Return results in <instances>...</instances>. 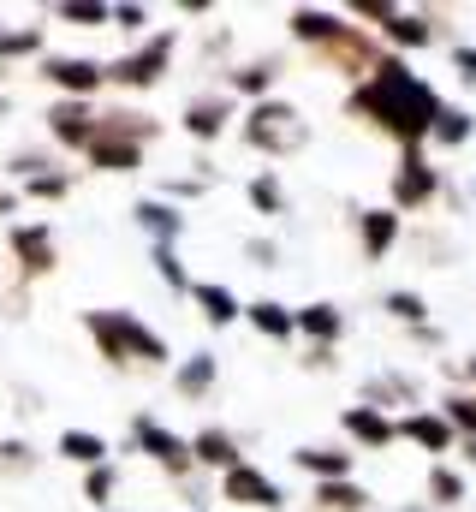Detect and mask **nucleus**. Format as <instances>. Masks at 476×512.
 I'll return each instance as SVG.
<instances>
[{
    "label": "nucleus",
    "mask_w": 476,
    "mask_h": 512,
    "mask_svg": "<svg viewBox=\"0 0 476 512\" xmlns=\"http://www.w3.org/2000/svg\"><path fill=\"white\" fill-rule=\"evenodd\" d=\"M441 108H447L441 90H435L429 78H417L411 60H399V54H387L375 78H363L357 90H346V114L363 120L369 131H381V137H393L399 155L435 143V120H441Z\"/></svg>",
    "instance_id": "obj_1"
},
{
    "label": "nucleus",
    "mask_w": 476,
    "mask_h": 512,
    "mask_svg": "<svg viewBox=\"0 0 476 512\" xmlns=\"http://www.w3.org/2000/svg\"><path fill=\"white\" fill-rule=\"evenodd\" d=\"M84 334H90V346H96V358L108 370H131V364L173 370L179 364L173 346H167V334H155L137 310H84Z\"/></svg>",
    "instance_id": "obj_2"
},
{
    "label": "nucleus",
    "mask_w": 476,
    "mask_h": 512,
    "mask_svg": "<svg viewBox=\"0 0 476 512\" xmlns=\"http://www.w3.org/2000/svg\"><path fill=\"white\" fill-rule=\"evenodd\" d=\"M238 143L250 155H268V161H286L298 149H310V120L298 102L286 96H268V102H250V114L238 120Z\"/></svg>",
    "instance_id": "obj_3"
},
{
    "label": "nucleus",
    "mask_w": 476,
    "mask_h": 512,
    "mask_svg": "<svg viewBox=\"0 0 476 512\" xmlns=\"http://www.w3.org/2000/svg\"><path fill=\"white\" fill-rule=\"evenodd\" d=\"M173 54H179V30L167 24V30L143 36L137 48H125V54H114V60H108V90L143 96V90L167 84V72H173Z\"/></svg>",
    "instance_id": "obj_4"
},
{
    "label": "nucleus",
    "mask_w": 476,
    "mask_h": 512,
    "mask_svg": "<svg viewBox=\"0 0 476 512\" xmlns=\"http://www.w3.org/2000/svg\"><path fill=\"white\" fill-rule=\"evenodd\" d=\"M131 453H143L161 477H173V483H191L197 477V459H191V435H179V429H167L155 411H131Z\"/></svg>",
    "instance_id": "obj_5"
},
{
    "label": "nucleus",
    "mask_w": 476,
    "mask_h": 512,
    "mask_svg": "<svg viewBox=\"0 0 476 512\" xmlns=\"http://www.w3.org/2000/svg\"><path fill=\"white\" fill-rule=\"evenodd\" d=\"M381 60H387V42L369 30V24H346L334 42H322L316 48V66L322 72H334V78H346V84H363V78H375L381 72Z\"/></svg>",
    "instance_id": "obj_6"
},
{
    "label": "nucleus",
    "mask_w": 476,
    "mask_h": 512,
    "mask_svg": "<svg viewBox=\"0 0 476 512\" xmlns=\"http://www.w3.org/2000/svg\"><path fill=\"white\" fill-rule=\"evenodd\" d=\"M441 191H447V173L429 161V149H405L399 167L387 173V209H399V215H423V209H435Z\"/></svg>",
    "instance_id": "obj_7"
},
{
    "label": "nucleus",
    "mask_w": 476,
    "mask_h": 512,
    "mask_svg": "<svg viewBox=\"0 0 476 512\" xmlns=\"http://www.w3.org/2000/svg\"><path fill=\"white\" fill-rule=\"evenodd\" d=\"M36 78L48 90L72 96V102H96L108 90V60H96V54H42L36 60Z\"/></svg>",
    "instance_id": "obj_8"
},
{
    "label": "nucleus",
    "mask_w": 476,
    "mask_h": 512,
    "mask_svg": "<svg viewBox=\"0 0 476 512\" xmlns=\"http://www.w3.org/2000/svg\"><path fill=\"white\" fill-rule=\"evenodd\" d=\"M42 131H48V143L66 155H90V143H96V131H102V108L96 102H72V96H54L48 102V114H42Z\"/></svg>",
    "instance_id": "obj_9"
},
{
    "label": "nucleus",
    "mask_w": 476,
    "mask_h": 512,
    "mask_svg": "<svg viewBox=\"0 0 476 512\" xmlns=\"http://www.w3.org/2000/svg\"><path fill=\"white\" fill-rule=\"evenodd\" d=\"M6 251H12V268L24 280H48L60 268V239L48 221H12L6 227Z\"/></svg>",
    "instance_id": "obj_10"
},
{
    "label": "nucleus",
    "mask_w": 476,
    "mask_h": 512,
    "mask_svg": "<svg viewBox=\"0 0 476 512\" xmlns=\"http://www.w3.org/2000/svg\"><path fill=\"white\" fill-rule=\"evenodd\" d=\"M441 30H447V24H441V12H435V6H393V18H387L375 36L387 42V54H399V60H405V54L435 48V42H441Z\"/></svg>",
    "instance_id": "obj_11"
},
{
    "label": "nucleus",
    "mask_w": 476,
    "mask_h": 512,
    "mask_svg": "<svg viewBox=\"0 0 476 512\" xmlns=\"http://www.w3.org/2000/svg\"><path fill=\"white\" fill-rule=\"evenodd\" d=\"M238 120V102L227 90H197L185 108H179V131L191 137V143H215V137H227Z\"/></svg>",
    "instance_id": "obj_12"
},
{
    "label": "nucleus",
    "mask_w": 476,
    "mask_h": 512,
    "mask_svg": "<svg viewBox=\"0 0 476 512\" xmlns=\"http://www.w3.org/2000/svg\"><path fill=\"white\" fill-rule=\"evenodd\" d=\"M423 399H429V382L417 376V370H375L363 393H357V405H375V411H387L393 417V405H405V411H423Z\"/></svg>",
    "instance_id": "obj_13"
},
{
    "label": "nucleus",
    "mask_w": 476,
    "mask_h": 512,
    "mask_svg": "<svg viewBox=\"0 0 476 512\" xmlns=\"http://www.w3.org/2000/svg\"><path fill=\"white\" fill-rule=\"evenodd\" d=\"M221 501H233V507H256V512H280L286 507V489L262 471V465H233L227 477H221Z\"/></svg>",
    "instance_id": "obj_14"
},
{
    "label": "nucleus",
    "mask_w": 476,
    "mask_h": 512,
    "mask_svg": "<svg viewBox=\"0 0 476 512\" xmlns=\"http://www.w3.org/2000/svg\"><path fill=\"white\" fill-rule=\"evenodd\" d=\"M399 441H411V447L429 453L435 465H441L447 453H459V429H453L435 405H423V411H399Z\"/></svg>",
    "instance_id": "obj_15"
},
{
    "label": "nucleus",
    "mask_w": 476,
    "mask_h": 512,
    "mask_svg": "<svg viewBox=\"0 0 476 512\" xmlns=\"http://www.w3.org/2000/svg\"><path fill=\"white\" fill-rule=\"evenodd\" d=\"M280 78H286V54H256V60H238V66H227L221 90H227L233 102H268Z\"/></svg>",
    "instance_id": "obj_16"
},
{
    "label": "nucleus",
    "mask_w": 476,
    "mask_h": 512,
    "mask_svg": "<svg viewBox=\"0 0 476 512\" xmlns=\"http://www.w3.org/2000/svg\"><path fill=\"white\" fill-rule=\"evenodd\" d=\"M340 435L352 447H363V453H381V447L399 441V417H387L375 405H340Z\"/></svg>",
    "instance_id": "obj_17"
},
{
    "label": "nucleus",
    "mask_w": 476,
    "mask_h": 512,
    "mask_svg": "<svg viewBox=\"0 0 476 512\" xmlns=\"http://www.w3.org/2000/svg\"><path fill=\"white\" fill-rule=\"evenodd\" d=\"M131 221H137V233H143L149 245H179V239H185V227H191V221H185V209H179V203H167V197H155V191L131 203Z\"/></svg>",
    "instance_id": "obj_18"
},
{
    "label": "nucleus",
    "mask_w": 476,
    "mask_h": 512,
    "mask_svg": "<svg viewBox=\"0 0 476 512\" xmlns=\"http://www.w3.org/2000/svg\"><path fill=\"white\" fill-rule=\"evenodd\" d=\"M191 459H197V471L227 477L233 465H244V441H238L227 423H203V429L191 435Z\"/></svg>",
    "instance_id": "obj_19"
},
{
    "label": "nucleus",
    "mask_w": 476,
    "mask_h": 512,
    "mask_svg": "<svg viewBox=\"0 0 476 512\" xmlns=\"http://www.w3.org/2000/svg\"><path fill=\"white\" fill-rule=\"evenodd\" d=\"M405 239V221H399V209H357V245H363V256L369 262H387L393 256V245Z\"/></svg>",
    "instance_id": "obj_20"
},
{
    "label": "nucleus",
    "mask_w": 476,
    "mask_h": 512,
    "mask_svg": "<svg viewBox=\"0 0 476 512\" xmlns=\"http://www.w3.org/2000/svg\"><path fill=\"white\" fill-rule=\"evenodd\" d=\"M221 382V358L209 352V346H197V352H185L179 364H173V393L179 399H191V405H203L209 393Z\"/></svg>",
    "instance_id": "obj_21"
},
{
    "label": "nucleus",
    "mask_w": 476,
    "mask_h": 512,
    "mask_svg": "<svg viewBox=\"0 0 476 512\" xmlns=\"http://www.w3.org/2000/svg\"><path fill=\"white\" fill-rule=\"evenodd\" d=\"M346 30V12H328V6H292L286 12V36L298 42V48H322V42H334Z\"/></svg>",
    "instance_id": "obj_22"
},
{
    "label": "nucleus",
    "mask_w": 476,
    "mask_h": 512,
    "mask_svg": "<svg viewBox=\"0 0 476 512\" xmlns=\"http://www.w3.org/2000/svg\"><path fill=\"white\" fill-rule=\"evenodd\" d=\"M346 310L340 304H328V298H316V304H298V340L304 346H340L346 340Z\"/></svg>",
    "instance_id": "obj_23"
},
{
    "label": "nucleus",
    "mask_w": 476,
    "mask_h": 512,
    "mask_svg": "<svg viewBox=\"0 0 476 512\" xmlns=\"http://www.w3.org/2000/svg\"><path fill=\"white\" fill-rule=\"evenodd\" d=\"M292 465L310 477V483H346L357 471L352 447H292Z\"/></svg>",
    "instance_id": "obj_24"
},
{
    "label": "nucleus",
    "mask_w": 476,
    "mask_h": 512,
    "mask_svg": "<svg viewBox=\"0 0 476 512\" xmlns=\"http://www.w3.org/2000/svg\"><path fill=\"white\" fill-rule=\"evenodd\" d=\"M191 304H197V316H203L209 328L244 322V298H238L233 286H221V280H197V286H191Z\"/></svg>",
    "instance_id": "obj_25"
},
{
    "label": "nucleus",
    "mask_w": 476,
    "mask_h": 512,
    "mask_svg": "<svg viewBox=\"0 0 476 512\" xmlns=\"http://www.w3.org/2000/svg\"><path fill=\"white\" fill-rule=\"evenodd\" d=\"M244 322H250L262 340H274V346L298 340V310L280 304V298H250V304H244Z\"/></svg>",
    "instance_id": "obj_26"
},
{
    "label": "nucleus",
    "mask_w": 476,
    "mask_h": 512,
    "mask_svg": "<svg viewBox=\"0 0 476 512\" xmlns=\"http://www.w3.org/2000/svg\"><path fill=\"white\" fill-rule=\"evenodd\" d=\"M423 495H429V507L435 512H459L465 501H471V483H465V471L459 465H429V483H423Z\"/></svg>",
    "instance_id": "obj_27"
},
{
    "label": "nucleus",
    "mask_w": 476,
    "mask_h": 512,
    "mask_svg": "<svg viewBox=\"0 0 476 512\" xmlns=\"http://www.w3.org/2000/svg\"><path fill=\"white\" fill-rule=\"evenodd\" d=\"M54 453L66 459V465H84V471H96V465H108V435H96V429H60V441H54Z\"/></svg>",
    "instance_id": "obj_28"
},
{
    "label": "nucleus",
    "mask_w": 476,
    "mask_h": 512,
    "mask_svg": "<svg viewBox=\"0 0 476 512\" xmlns=\"http://www.w3.org/2000/svg\"><path fill=\"white\" fill-rule=\"evenodd\" d=\"M96 137H125V143H155L161 137V120H149L143 108H102V131Z\"/></svg>",
    "instance_id": "obj_29"
},
{
    "label": "nucleus",
    "mask_w": 476,
    "mask_h": 512,
    "mask_svg": "<svg viewBox=\"0 0 476 512\" xmlns=\"http://www.w3.org/2000/svg\"><path fill=\"white\" fill-rule=\"evenodd\" d=\"M143 155H149L143 143H125V137H96L84 161H90L96 173H137V167H143Z\"/></svg>",
    "instance_id": "obj_30"
},
{
    "label": "nucleus",
    "mask_w": 476,
    "mask_h": 512,
    "mask_svg": "<svg viewBox=\"0 0 476 512\" xmlns=\"http://www.w3.org/2000/svg\"><path fill=\"white\" fill-rule=\"evenodd\" d=\"M48 18L72 24V30H114V0H60V6H48Z\"/></svg>",
    "instance_id": "obj_31"
},
{
    "label": "nucleus",
    "mask_w": 476,
    "mask_h": 512,
    "mask_svg": "<svg viewBox=\"0 0 476 512\" xmlns=\"http://www.w3.org/2000/svg\"><path fill=\"white\" fill-rule=\"evenodd\" d=\"M244 197H250V209H256L262 221H280V215H286V179H280L274 167H262V173H250V185H244Z\"/></svg>",
    "instance_id": "obj_32"
},
{
    "label": "nucleus",
    "mask_w": 476,
    "mask_h": 512,
    "mask_svg": "<svg viewBox=\"0 0 476 512\" xmlns=\"http://www.w3.org/2000/svg\"><path fill=\"white\" fill-rule=\"evenodd\" d=\"M316 507L322 512H369L375 495H369L357 477H346V483H316Z\"/></svg>",
    "instance_id": "obj_33"
},
{
    "label": "nucleus",
    "mask_w": 476,
    "mask_h": 512,
    "mask_svg": "<svg viewBox=\"0 0 476 512\" xmlns=\"http://www.w3.org/2000/svg\"><path fill=\"white\" fill-rule=\"evenodd\" d=\"M471 137H476V114L459 108V102H447L441 120H435V149H465Z\"/></svg>",
    "instance_id": "obj_34"
},
{
    "label": "nucleus",
    "mask_w": 476,
    "mask_h": 512,
    "mask_svg": "<svg viewBox=\"0 0 476 512\" xmlns=\"http://www.w3.org/2000/svg\"><path fill=\"white\" fill-rule=\"evenodd\" d=\"M381 310H387L405 334H411V328H429V298H423V292H411V286H393Z\"/></svg>",
    "instance_id": "obj_35"
},
{
    "label": "nucleus",
    "mask_w": 476,
    "mask_h": 512,
    "mask_svg": "<svg viewBox=\"0 0 476 512\" xmlns=\"http://www.w3.org/2000/svg\"><path fill=\"white\" fill-rule=\"evenodd\" d=\"M435 411L459 429V441H476V393H471V387H447Z\"/></svg>",
    "instance_id": "obj_36"
},
{
    "label": "nucleus",
    "mask_w": 476,
    "mask_h": 512,
    "mask_svg": "<svg viewBox=\"0 0 476 512\" xmlns=\"http://www.w3.org/2000/svg\"><path fill=\"white\" fill-rule=\"evenodd\" d=\"M18 197H24V203H66V197H72V173H66V167H48V173L24 179Z\"/></svg>",
    "instance_id": "obj_37"
},
{
    "label": "nucleus",
    "mask_w": 476,
    "mask_h": 512,
    "mask_svg": "<svg viewBox=\"0 0 476 512\" xmlns=\"http://www.w3.org/2000/svg\"><path fill=\"white\" fill-rule=\"evenodd\" d=\"M48 54V30L24 24V30H0V60H42Z\"/></svg>",
    "instance_id": "obj_38"
},
{
    "label": "nucleus",
    "mask_w": 476,
    "mask_h": 512,
    "mask_svg": "<svg viewBox=\"0 0 476 512\" xmlns=\"http://www.w3.org/2000/svg\"><path fill=\"white\" fill-rule=\"evenodd\" d=\"M6 167H12V179L24 185V179H36V173L60 167V149H54V143H36V149H12V155H6Z\"/></svg>",
    "instance_id": "obj_39"
},
{
    "label": "nucleus",
    "mask_w": 476,
    "mask_h": 512,
    "mask_svg": "<svg viewBox=\"0 0 476 512\" xmlns=\"http://www.w3.org/2000/svg\"><path fill=\"white\" fill-rule=\"evenodd\" d=\"M149 268L167 280V292H191L197 280L185 274V262H179V245H149Z\"/></svg>",
    "instance_id": "obj_40"
},
{
    "label": "nucleus",
    "mask_w": 476,
    "mask_h": 512,
    "mask_svg": "<svg viewBox=\"0 0 476 512\" xmlns=\"http://www.w3.org/2000/svg\"><path fill=\"white\" fill-rule=\"evenodd\" d=\"M36 465H42V453H36L24 435H6V441H0V471H6V477H30Z\"/></svg>",
    "instance_id": "obj_41"
},
{
    "label": "nucleus",
    "mask_w": 476,
    "mask_h": 512,
    "mask_svg": "<svg viewBox=\"0 0 476 512\" xmlns=\"http://www.w3.org/2000/svg\"><path fill=\"white\" fill-rule=\"evenodd\" d=\"M119 495V465L108 459V465H96V471H84V501L96 512H108V501Z\"/></svg>",
    "instance_id": "obj_42"
},
{
    "label": "nucleus",
    "mask_w": 476,
    "mask_h": 512,
    "mask_svg": "<svg viewBox=\"0 0 476 512\" xmlns=\"http://www.w3.org/2000/svg\"><path fill=\"white\" fill-rule=\"evenodd\" d=\"M149 24H155V12H149V6H137V0H114V30H125V36H137V42H143V36H155Z\"/></svg>",
    "instance_id": "obj_43"
},
{
    "label": "nucleus",
    "mask_w": 476,
    "mask_h": 512,
    "mask_svg": "<svg viewBox=\"0 0 476 512\" xmlns=\"http://www.w3.org/2000/svg\"><path fill=\"white\" fill-rule=\"evenodd\" d=\"M298 370H310V376H334V370H340V346H304Z\"/></svg>",
    "instance_id": "obj_44"
},
{
    "label": "nucleus",
    "mask_w": 476,
    "mask_h": 512,
    "mask_svg": "<svg viewBox=\"0 0 476 512\" xmlns=\"http://www.w3.org/2000/svg\"><path fill=\"white\" fill-rule=\"evenodd\" d=\"M447 66L459 72V84H471V90H476V42H453V54H447Z\"/></svg>",
    "instance_id": "obj_45"
},
{
    "label": "nucleus",
    "mask_w": 476,
    "mask_h": 512,
    "mask_svg": "<svg viewBox=\"0 0 476 512\" xmlns=\"http://www.w3.org/2000/svg\"><path fill=\"white\" fill-rule=\"evenodd\" d=\"M393 6H399V0H352V6H346V12H352V18H369V24H375V30H381V24H387V18H393Z\"/></svg>",
    "instance_id": "obj_46"
},
{
    "label": "nucleus",
    "mask_w": 476,
    "mask_h": 512,
    "mask_svg": "<svg viewBox=\"0 0 476 512\" xmlns=\"http://www.w3.org/2000/svg\"><path fill=\"white\" fill-rule=\"evenodd\" d=\"M244 256H250L256 268H280V245H274V239H262V233H256V239H244Z\"/></svg>",
    "instance_id": "obj_47"
},
{
    "label": "nucleus",
    "mask_w": 476,
    "mask_h": 512,
    "mask_svg": "<svg viewBox=\"0 0 476 512\" xmlns=\"http://www.w3.org/2000/svg\"><path fill=\"white\" fill-rule=\"evenodd\" d=\"M203 54H209V60H227V54H233V24H215L209 42H203Z\"/></svg>",
    "instance_id": "obj_48"
},
{
    "label": "nucleus",
    "mask_w": 476,
    "mask_h": 512,
    "mask_svg": "<svg viewBox=\"0 0 476 512\" xmlns=\"http://www.w3.org/2000/svg\"><path fill=\"white\" fill-rule=\"evenodd\" d=\"M453 387H471L476 393V352H465V364L453 370Z\"/></svg>",
    "instance_id": "obj_49"
},
{
    "label": "nucleus",
    "mask_w": 476,
    "mask_h": 512,
    "mask_svg": "<svg viewBox=\"0 0 476 512\" xmlns=\"http://www.w3.org/2000/svg\"><path fill=\"white\" fill-rule=\"evenodd\" d=\"M18 209H24V197H18V185H6V179H0V215H18Z\"/></svg>",
    "instance_id": "obj_50"
},
{
    "label": "nucleus",
    "mask_w": 476,
    "mask_h": 512,
    "mask_svg": "<svg viewBox=\"0 0 476 512\" xmlns=\"http://www.w3.org/2000/svg\"><path fill=\"white\" fill-rule=\"evenodd\" d=\"M441 340H447V334H441L435 322H429V328H411V346H441Z\"/></svg>",
    "instance_id": "obj_51"
},
{
    "label": "nucleus",
    "mask_w": 476,
    "mask_h": 512,
    "mask_svg": "<svg viewBox=\"0 0 476 512\" xmlns=\"http://www.w3.org/2000/svg\"><path fill=\"white\" fill-rule=\"evenodd\" d=\"M209 12H215L209 0H179V18H209Z\"/></svg>",
    "instance_id": "obj_52"
},
{
    "label": "nucleus",
    "mask_w": 476,
    "mask_h": 512,
    "mask_svg": "<svg viewBox=\"0 0 476 512\" xmlns=\"http://www.w3.org/2000/svg\"><path fill=\"white\" fill-rule=\"evenodd\" d=\"M459 459H465V465L476 471V441H459Z\"/></svg>",
    "instance_id": "obj_53"
},
{
    "label": "nucleus",
    "mask_w": 476,
    "mask_h": 512,
    "mask_svg": "<svg viewBox=\"0 0 476 512\" xmlns=\"http://www.w3.org/2000/svg\"><path fill=\"white\" fill-rule=\"evenodd\" d=\"M6 114H12V102H6V90H0V120H6Z\"/></svg>",
    "instance_id": "obj_54"
},
{
    "label": "nucleus",
    "mask_w": 476,
    "mask_h": 512,
    "mask_svg": "<svg viewBox=\"0 0 476 512\" xmlns=\"http://www.w3.org/2000/svg\"><path fill=\"white\" fill-rule=\"evenodd\" d=\"M108 512H125V507H108Z\"/></svg>",
    "instance_id": "obj_55"
},
{
    "label": "nucleus",
    "mask_w": 476,
    "mask_h": 512,
    "mask_svg": "<svg viewBox=\"0 0 476 512\" xmlns=\"http://www.w3.org/2000/svg\"><path fill=\"white\" fill-rule=\"evenodd\" d=\"M0 30H6V24H0Z\"/></svg>",
    "instance_id": "obj_56"
}]
</instances>
